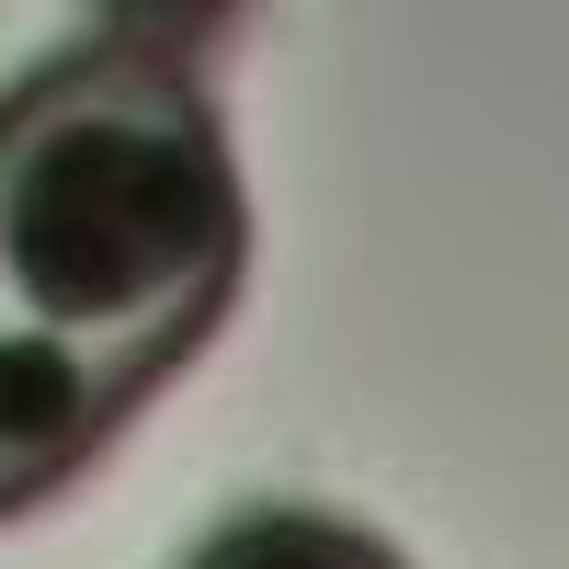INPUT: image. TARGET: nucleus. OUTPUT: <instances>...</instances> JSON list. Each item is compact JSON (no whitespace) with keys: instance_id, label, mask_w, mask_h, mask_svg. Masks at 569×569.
I'll list each match as a JSON object with an SVG mask.
<instances>
[{"instance_id":"f257e3e1","label":"nucleus","mask_w":569,"mask_h":569,"mask_svg":"<svg viewBox=\"0 0 569 569\" xmlns=\"http://www.w3.org/2000/svg\"><path fill=\"white\" fill-rule=\"evenodd\" d=\"M194 12H126L0 91V319L91 365L160 376L240 297V171H228Z\"/></svg>"},{"instance_id":"7ed1b4c3","label":"nucleus","mask_w":569,"mask_h":569,"mask_svg":"<svg viewBox=\"0 0 569 569\" xmlns=\"http://www.w3.org/2000/svg\"><path fill=\"white\" fill-rule=\"evenodd\" d=\"M194 569H388V547L353 536V525H330V512H240Z\"/></svg>"},{"instance_id":"f03ea898","label":"nucleus","mask_w":569,"mask_h":569,"mask_svg":"<svg viewBox=\"0 0 569 569\" xmlns=\"http://www.w3.org/2000/svg\"><path fill=\"white\" fill-rule=\"evenodd\" d=\"M137 399H149L137 376H114V365H91L69 342H34V330L0 319V512H23L58 479H80Z\"/></svg>"}]
</instances>
